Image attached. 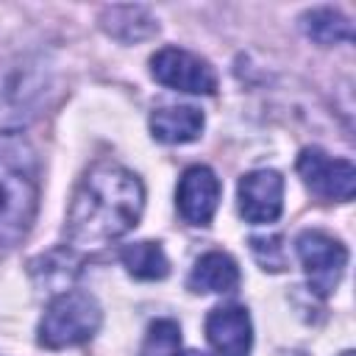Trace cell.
Instances as JSON below:
<instances>
[{"instance_id":"1","label":"cell","mask_w":356,"mask_h":356,"mask_svg":"<svg viewBox=\"0 0 356 356\" xmlns=\"http://www.w3.org/2000/svg\"><path fill=\"white\" fill-rule=\"evenodd\" d=\"M142 209V181L114 161H97L72 195L67 211V239L81 250L103 248L125 236L139 222Z\"/></svg>"},{"instance_id":"2","label":"cell","mask_w":356,"mask_h":356,"mask_svg":"<svg viewBox=\"0 0 356 356\" xmlns=\"http://www.w3.org/2000/svg\"><path fill=\"white\" fill-rule=\"evenodd\" d=\"M39 209V159L19 134L0 136V248L19 245Z\"/></svg>"},{"instance_id":"3","label":"cell","mask_w":356,"mask_h":356,"mask_svg":"<svg viewBox=\"0 0 356 356\" xmlns=\"http://www.w3.org/2000/svg\"><path fill=\"white\" fill-rule=\"evenodd\" d=\"M100 320H103L100 303L89 292L67 289L47 303L44 317L39 323V345L50 350L81 345L95 337Z\"/></svg>"},{"instance_id":"4","label":"cell","mask_w":356,"mask_h":356,"mask_svg":"<svg viewBox=\"0 0 356 356\" xmlns=\"http://www.w3.org/2000/svg\"><path fill=\"white\" fill-rule=\"evenodd\" d=\"M295 250H298V259L306 270L309 286L317 295H331L337 289L342 273H345L348 248L323 231H303L295 239Z\"/></svg>"},{"instance_id":"5","label":"cell","mask_w":356,"mask_h":356,"mask_svg":"<svg viewBox=\"0 0 356 356\" xmlns=\"http://www.w3.org/2000/svg\"><path fill=\"white\" fill-rule=\"evenodd\" d=\"M150 75L170 89L189 92V95H214L217 75L211 64L189 50L181 47H161L150 58Z\"/></svg>"},{"instance_id":"6","label":"cell","mask_w":356,"mask_h":356,"mask_svg":"<svg viewBox=\"0 0 356 356\" xmlns=\"http://www.w3.org/2000/svg\"><path fill=\"white\" fill-rule=\"evenodd\" d=\"M298 172L309 192L323 200L348 203L356 192V170L348 159H334L320 147H306L298 156Z\"/></svg>"},{"instance_id":"7","label":"cell","mask_w":356,"mask_h":356,"mask_svg":"<svg viewBox=\"0 0 356 356\" xmlns=\"http://www.w3.org/2000/svg\"><path fill=\"white\" fill-rule=\"evenodd\" d=\"M239 214L253 222H273L284 209V178L275 170H253L239 178Z\"/></svg>"},{"instance_id":"8","label":"cell","mask_w":356,"mask_h":356,"mask_svg":"<svg viewBox=\"0 0 356 356\" xmlns=\"http://www.w3.org/2000/svg\"><path fill=\"white\" fill-rule=\"evenodd\" d=\"M220 178L203 167V164H195L189 167L181 181H178V211L186 222L192 225H209L214 211H217V203H220Z\"/></svg>"},{"instance_id":"9","label":"cell","mask_w":356,"mask_h":356,"mask_svg":"<svg viewBox=\"0 0 356 356\" xmlns=\"http://www.w3.org/2000/svg\"><path fill=\"white\" fill-rule=\"evenodd\" d=\"M206 339L220 356H248L253 345L250 314L242 306H217L206 317Z\"/></svg>"},{"instance_id":"10","label":"cell","mask_w":356,"mask_h":356,"mask_svg":"<svg viewBox=\"0 0 356 356\" xmlns=\"http://www.w3.org/2000/svg\"><path fill=\"white\" fill-rule=\"evenodd\" d=\"M203 131V114L195 106H164L150 114V134L164 145H184Z\"/></svg>"},{"instance_id":"11","label":"cell","mask_w":356,"mask_h":356,"mask_svg":"<svg viewBox=\"0 0 356 356\" xmlns=\"http://www.w3.org/2000/svg\"><path fill=\"white\" fill-rule=\"evenodd\" d=\"M239 286V267L228 253L211 250L200 256L189 273V289L192 292H234Z\"/></svg>"},{"instance_id":"12","label":"cell","mask_w":356,"mask_h":356,"mask_svg":"<svg viewBox=\"0 0 356 356\" xmlns=\"http://www.w3.org/2000/svg\"><path fill=\"white\" fill-rule=\"evenodd\" d=\"M103 31L120 42H142L159 31L156 19L142 6H111L100 17Z\"/></svg>"},{"instance_id":"13","label":"cell","mask_w":356,"mask_h":356,"mask_svg":"<svg viewBox=\"0 0 356 356\" xmlns=\"http://www.w3.org/2000/svg\"><path fill=\"white\" fill-rule=\"evenodd\" d=\"M300 28L309 39H314L317 44H339V42H350L353 39V28H350V19L339 11V8H331V6H323V8H312L300 17Z\"/></svg>"},{"instance_id":"14","label":"cell","mask_w":356,"mask_h":356,"mask_svg":"<svg viewBox=\"0 0 356 356\" xmlns=\"http://www.w3.org/2000/svg\"><path fill=\"white\" fill-rule=\"evenodd\" d=\"M122 267L139 281H161L170 273V261L159 242H134L120 250Z\"/></svg>"},{"instance_id":"15","label":"cell","mask_w":356,"mask_h":356,"mask_svg":"<svg viewBox=\"0 0 356 356\" xmlns=\"http://www.w3.org/2000/svg\"><path fill=\"white\" fill-rule=\"evenodd\" d=\"M181 348V328L172 320H156L142 342L139 356H175Z\"/></svg>"},{"instance_id":"16","label":"cell","mask_w":356,"mask_h":356,"mask_svg":"<svg viewBox=\"0 0 356 356\" xmlns=\"http://www.w3.org/2000/svg\"><path fill=\"white\" fill-rule=\"evenodd\" d=\"M250 253L256 256V261L270 270V273H278L286 267V256H284V245H281V236H253L250 239Z\"/></svg>"},{"instance_id":"17","label":"cell","mask_w":356,"mask_h":356,"mask_svg":"<svg viewBox=\"0 0 356 356\" xmlns=\"http://www.w3.org/2000/svg\"><path fill=\"white\" fill-rule=\"evenodd\" d=\"M175 356H206V353H197V350H184V353H175Z\"/></svg>"},{"instance_id":"18","label":"cell","mask_w":356,"mask_h":356,"mask_svg":"<svg viewBox=\"0 0 356 356\" xmlns=\"http://www.w3.org/2000/svg\"><path fill=\"white\" fill-rule=\"evenodd\" d=\"M342 356H353V353H350V350H345V353H342Z\"/></svg>"}]
</instances>
